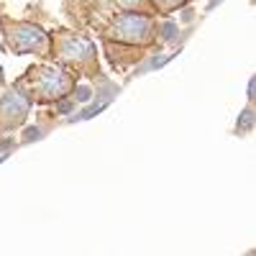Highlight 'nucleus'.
I'll list each match as a JSON object with an SVG mask.
<instances>
[{
  "instance_id": "f257e3e1",
  "label": "nucleus",
  "mask_w": 256,
  "mask_h": 256,
  "mask_svg": "<svg viewBox=\"0 0 256 256\" xmlns=\"http://www.w3.org/2000/svg\"><path fill=\"white\" fill-rule=\"evenodd\" d=\"M31 84L41 100H52L67 92L72 82H70V74L59 67H38L31 72Z\"/></svg>"
},
{
  "instance_id": "f03ea898",
  "label": "nucleus",
  "mask_w": 256,
  "mask_h": 256,
  "mask_svg": "<svg viewBox=\"0 0 256 256\" xmlns=\"http://www.w3.org/2000/svg\"><path fill=\"white\" fill-rule=\"evenodd\" d=\"M116 36L128 44H146L152 38V20L141 13H126L116 20Z\"/></svg>"
},
{
  "instance_id": "7ed1b4c3",
  "label": "nucleus",
  "mask_w": 256,
  "mask_h": 256,
  "mask_svg": "<svg viewBox=\"0 0 256 256\" xmlns=\"http://www.w3.org/2000/svg\"><path fill=\"white\" fill-rule=\"evenodd\" d=\"M26 116H28V100L20 92L10 90L3 100H0V126H3V128L24 126Z\"/></svg>"
},
{
  "instance_id": "20e7f679",
  "label": "nucleus",
  "mask_w": 256,
  "mask_h": 256,
  "mask_svg": "<svg viewBox=\"0 0 256 256\" xmlns=\"http://www.w3.org/2000/svg\"><path fill=\"white\" fill-rule=\"evenodd\" d=\"M46 44V36L41 28L31 24H18L10 28V46L16 52H36Z\"/></svg>"
},
{
  "instance_id": "39448f33",
  "label": "nucleus",
  "mask_w": 256,
  "mask_h": 256,
  "mask_svg": "<svg viewBox=\"0 0 256 256\" xmlns=\"http://www.w3.org/2000/svg\"><path fill=\"white\" fill-rule=\"evenodd\" d=\"M59 54H62V59H67V62L90 59L95 54V46L84 36H67L62 41V46H59Z\"/></svg>"
},
{
  "instance_id": "423d86ee",
  "label": "nucleus",
  "mask_w": 256,
  "mask_h": 256,
  "mask_svg": "<svg viewBox=\"0 0 256 256\" xmlns=\"http://www.w3.org/2000/svg\"><path fill=\"white\" fill-rule=\"evenodd\" d=\"M74 95H77L74 100H80V102H88L92 92H90V88H84V84H82V88H77V92H74Z\"/></svg>"
},
{
  "instance_id": "0eeeda50",
  "label": "nucleus",
  "mask_w": 256,
  "mask_h": 256,
  "mask_svg": "<svg viewBox=\"0 0 256 256\" xmlns=\"http://www.w3.org/2000/svg\"><path fill=\"white\" fill-rule=\"evenodd\" d=\"M174 31H177L174 24H166V26H164V38H174Z\"/></svg>"
},
{
  "instance_id": "6e6552de",
  "label": "nucleus",
  "mask_w": 256,
  "mask_h": 256,
  "mask_svg": "<svg viewBox=\"0 0 256 256\" xmlns=\"http://www.w3.org/2000/svg\"><path fill=\"white\" fill-rule=\"evenodd\" d=\"M156 3L162 8H174V6H180V0H156Z\"/></svg>"
},
{
  "instance_id": "1a4fd4ad",
  "label": "nucleus",
  "mask_w": 256,
  "mask_h": 256,
  "mask_svg": "<svg viewBox=\"0 0 256 256\" xmlns=\"http://www.w3.org/2000/svg\"><path fill=\"white\" fill-rule=\"evenodd\" d=\"M241 126H244V128H246V126H251V110H246V113H244V120H238V128H241Z\"/></svg>"
},
{
  "instance_id": "9d476101",
  "label": "nucleus",
  "mask_w": 256,
  "mask_h": 256,
  "mask_svg": "<svg viewBox=\"0 0 256 256\" xmlns=\"http://www.w3.org/2000/svg\"><path fill=\"white\" fill-rule=\"evenodd\" d=\"M118 3H120V6H141L144 0H118Z\"/></svg>"
},
{
  "instance_id": "9b49d317",
  "label": "nucleus",
  "mask_w": 256,
  "mask_h": 256,
  "mask_svg": "<svg viewBox=\"0 0 256 256\" xmlns=\"http://www.w3.org/2000/svg\"><path fill=\"white\" fill-rule=\"evenodd\" d=\"M70 108H72V102H70V100H64V102H59V110H62V113H67Z\"/></svg>"
}]
</instances>
